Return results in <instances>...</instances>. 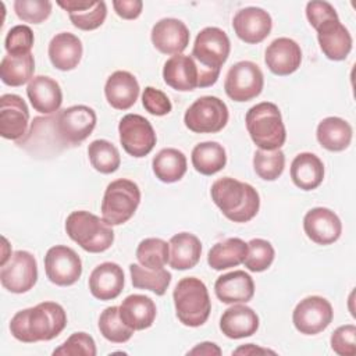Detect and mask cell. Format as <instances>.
<instances>
[{"mask_svg": "<svg viewBox=\"0 0 356 356\" xmlns=\"http://www.w3.org/2000/svg\"><path fill=\"white\" fill-rule=\"evenodd\" d=\"M29 110L25 100L13 93L0 97V135L10 140H19L28 132Z\"/></svg>", "mask_w": 356, "mask_h": 356, "instance_id": "15", "label": "cell"}, {"mask_svg": "<svg viewBox=\"0 0 356 356\" xmlns=\"http://www.w3.org/2000/svg\"><path fill=\"white\" fill-rule=\"evenodd\" d=\"M352 127L339 117H327L317 125V140L330 152H342L352 142Z\"/></svg>", "mask_w": 356, "mask_h": 356, "instance_id": "32", "label": "cell"}, {"mask_svg": "<svg viewBox=\"0 0 356 356\" xmlns=\"http://www.w3.org/2000/svg\"><path fill=\"white\" fill-rule=\"evenodd\" d=\"M189 29L177 18H163L152 28V43L163 54H181L189 44Z\"/></svg>", "mask_w": 356, "mask_h": 356, "instance_id": "18", "label": "cell"}, {"mask_svg": "<svg viewBox=\"0 0 356 356\" xmlns=\"http://www.w3.org/2000/svg\"><path fill=\"white\" fill-rule=\"evenodd\" d=\"M210 195L221 213L234 222H248L259 211L260 197L257 191L231 177L217 179L210 189Z\"/></svg>", "mask_w": 356, "mask_h": 356, "instance_id": "3", "label": "cell"}, {"mask_svg": "<svg viewBox=\"0 0 356 356\" xmlns=\"http://www.w3.org/2000/svg\"><path fill=\"white\" fill-rule=\"evenodd\" d=\"M214 292L216 296L225 305L248 303L254 295V282L248 273L235 270L217 278Z\"/></svg>", "mask_w": 356, "mask_h": 356, "instance_id": "23", "label": "cell"}, {"mask_svg": "<svg viewBox=\"0 0 356 356\" xmlns=\"http://www.w3.org/2000/svg\"><path fill=\"white\" fill-rule=\"evenodd\" d=\"M154 175L165 184L179 181L186 172V157L185 154L174 147L161 149L153 159Z\"/></svg>", "mask_w": 356, "mask_h": 356, "instance_id": "34", "label": "cell"}, {"mask_svg": "<svg viewBox=\"0 0 356 356\" xmlns=\"http://www.w3.org/2000/svg\"><path fill=\"white\" fill-rule=\"evenodd\" d=\"M96 127L93 108L76 104L47 117H36L31 129L17 143L38 154L58 153L81 145Z\"/></svg>", "mask_w": 356, "mask_h": 356, "instance_id": "1", "label": "cell"}, {"mask_svg": "<svg viewBox=\"0 0 356 356\" xmlns=\"http://www.w3.org/2000/svg\"><path fill=\"white\" fill-rule=\"evenodd\" d=\"M291 178L303 191L318 188L324 179V164L313 153H299L291 164Z\"/></svg>", "mask_w": 356, "mask_h": 356, "instance_id": "31", "label": "cell"}, {"mask_svg": "<svg viewBox=\"0 0 356 356\" xmlns=\"http://www.w3.org/2000/svg\"><path fill=\"white\" fill-rule=\"evenodd\" d=\"M140 203L139 186L127 178L110 182L102 200V217L108 225H121L127 222L136 211Z\"/></svg>", "mask_w": 356, "mask_h": 356, "instance_id": "8", "label": "cell"}, {"mask_svg": "<svg viewBox=\"0 0 356 356\" xmlns=\"http://www.w3.org/2000/svg\"><path fill=\"white\" fill-rule=\"evenodd\" d=\"M285 154L281 149L263 150L259 149L253 156V168L264 181H275L284 171Z\"/></svg>", "mask_w": 356, "mask_h": 356, "instance_id": "41", "label": "cell"}, {"mask_svg": "<svg viewBox=\"0 0 356 356\" xmlns=\"http://www.w3.org/2000/svg\"><path fill=\"white\" fill-rule=\"evenodd\" d=\"M67 325V314L56 302H42L35 307L19 310L10 321L13 337L25 343L50 341Z\"/></svg>", "mask_w": 356, "mask_h": 356, "instance_id": "2", "label": "cell"}, {"mask_svg": "<svg viewBox=\"0 0 356 356\" xmlns=\"http://www.w3.org/2000/svg\"><path fill=\"white\" fill-rule=\"evenodd\" d=\"M248 254V243L241 238H228L217 242L207 254V263L213 270L221 271L243 263Z\"/></svg>", "mask_w": 356, "mask_h": 356, "instance_id": "33", "label": "cell"}, {"mask_svg": "<svg viewBox=\"0 0 356 356\" xmlns=\"http://www.w3.org/2000/svg\"><path fill=\"white\" fill-rule=\"evenodd\" d=\"M53 355L63 356H95L96 343L95 339L86 332H74L65 339L57 349L53 350Z\"/></svg>", "mask_w": 356, "mask_h": 356, "instance_id": "45", "label": "cell"}, {"mask_svg": "<svg viewBox=\"0 0 356 356\" xmlns=\"http://www.w3.org/2000/svg\"><path fill=\"white\" fill-rule=\"evenodd\" d=\"M82 42L71 32H60L49 43V58L60 71L74 70L82 58Z\"/></svg>", "mask_w": 356, "mask_h": 356, "instance_id": "28", "label": "cell"}, {"mask_svg": "<svg viewBox=\"0 0 356 356\" xmlns=\"http://www.w3.org/2000/svg\"><path fill=\"white\" fill-rule=\"evenodd\" d=\"M264 86L261 70L253 61H239L234 64L225 76L224 89L234 102H249L257 97Z\"/></svg>", "mask_w": 356, "mask_h": 356, "instance_id": "10", "label": "cell"}, {"mask_svg": "<svg viewBox=\"0 0 356 356\" xmlns=\"http://www.w3.org/2000/svg\"><path fill=\"white\" fill-rule=\"evenodd\" d=\"M136 259L149 270L164 268L170 259V245L160 238H146L136 248Z\"/></svg>", "mask_w": 356, "mask_h": 356, "instance_id": "39", "label": "cell"}, {"mask_svg": "<svg viewBox=\"0 0 356 356\" xmlns=\"http://www.w3.org/2000/svg\"><path fill=\"white\" fill-rule=\"evenodd\" d=\"M51 6L49 0H15L14 11L17 17L25 22L40 24L49 18Z\"/></svg>", "mask_w": 356, "mask_h": 356, "instance_id": "43", "label": "cell"}, {"mask_svg": "<svg viewBox=\"0 0 356 356\" xmlns=\"http://www.w3.org/2000/svg\"><path fill=\"white\" fill-rule=\"evenodd\" d=\"M246 129L256 146L263 150L280 149L286 139L281 111L271 102H261L250 107L245 117Z\"/></svg>", "mask_w": 356, "mask_h": 356, "instance_id": "5", "label": "cell"}, {"mask_svg": "<svg viewBox=\"0 0 356 356\" xmlns=\"http://www.w3.org/2000/svg\"><path fill=\"white\" fill-rule=\"evenodd\" d=\"M120 142L132 157L147 156L156 145V132L152 124L139 114H127L118 124Z\"/></svg>", "mask_w": 356, "mask_h": 356, "instance_id": "11", "label": "cell"}, {"mask_svg": "<svg viewBox=\"0 0 356 356\" xmlns=\"http://www.w3.org/2000/svg\"><path fill=\"white\" fill-rule=\"evenodd\" d=\"M317 40L324 56L332 61H342L352 50L349 31L337 19H327L317 28Z\"/></svg>", "mask_w": 356, "mask_h": 356, "instance_id": "20", "label": "cell"}, {"mask_svg": "<svg viewBox=\"0 0 356 356\" xmlns=\"http://www.w3.org/2000/svg\"><path fill=\"white\" fill-rule=\"evenodd\" d=\"M175 314L186 327L203 325L211 312V302L204 282L196 277H185L172 292Z\"/></svg>", "mask_w": 356, "mask_h": 356, "instance_id": "6", "label": "cell"}, {"mask_svg": "<svg viewBox=\"0 0 356 356\" xmlns=\"http://www.w3.org/2000/svg\"><path fill=\"white\" fill-rule=\"evenodd\" d=\"M163 78L172 89L189 92L199 88V67L192 56L175 54L165 61Z\"/></svg>", "mask_w": 356, "mask_h": 356, "instance_id": "24", "label": "cell"}, {"mask_svg": "<svg viewBox=\"0 0 356 356\" xmlns=\"http://www.w3.org/2000/svg\"><path fill=\"white\" fill-rule=\"evenodd\" d=\"M192 165L203 175H213L227 164V153L218 142H202L192 150Z\"/></svg>", "mask_w": 356, "mask_h": 356, "instance_id": "35", "label": "cell"}, {"mask_svg": "<svg viewBox=\"0 0 356 356\" xmlns=\"http://www.w3.org/2000/svg\"><path fill=\"white\" fill-rule=\"evenodd\" d=\"M168 263L174 270H189L195 267L202 254V243L199 238L189 232H179L171 236Z\"/></svg>", "mask_w": 356, "mask_h": 356, "instance_id": "30", "label": "cell"}, {"mask_svg": "<svg viewBox=\"0 0 356 356\" xmlns=\"http://www.w3.org/2000/svg\"><path fill=\"white\" fill-rule=\"evenodd\" d=\"M232 26L241 40L256 44L270 35L273 19L270 14L260 7H245L234 15Z\"/></svg>", "mask_w": 356, "mask_h": 356, "instance_id": "16", "label": "cell"}, {"mask_svg": "<svg viewBox=\"0 0 356 356\" xmlns=\"http://www.w3.org/2000/svg\"><path fill=\"white\" fill-rule=\"evenodd\" d=\"M88 156L92 167L102 174H111L121 164L118 149L106 139L93 140L88 146Z\"/></svg>", "mask_w": 356, "mask_h": 356, "instance_id": "38", "label": "cell"}, {"mask_svg": "<svg viewBox=\"0 0 356 356\" xmlns=\"http://www.w3.org/2000/svg\"><path fill=\"white\" fill-rule=\"evenodd\" d=\"M264 61L273 74L280 76L289 75L300 67V46L293 39L277 38L267 46Z\"/></svg>", "mask_w": 356, "mask_h": 356, "instance_id": "19", "label": "cell"}, {"mask_svg": "<svg viewBox=\"0 0 356 356\" xmlns=\"http://www.w3.org/2000/svg\"><path fill=\"white\" fill-rule=\"evenodd\" d=\"M331 348L339 356L356 355V327L346 324L338 327L331 335Z\"/></svg>", "mask_w": 356, "mask_h": 356, "instance_id": "46", "label": "cell"}, {"mask_svg": "<svg viewBox=\"0 0 356 356\" xmlns=\"http://www.w3.org/2000/svg\"><path fill=\"white\" fill-rule=\"evenodd\" d=\"M142 104L145 110L153 115H165L171 111L172 104L167 95L153 86H146L142 93Z\"/></svg>", "mask_w": 356, "mask_h": 356, "instance_id": "47", "label": "cell"}, {"mask_svg": "<svg viewBox=\"0 0 356 356\" xmlns=\"http://www.w3.org/2000/svg\"><path fill=\"white\" fill-rule=\"evenodd\" d=\"M124 271L117 263L104 261L89 275V291L99 300L115 299L124 288Z\"/></svg>", "mask_w": 356, "mask_h": 356, "instance_id": "22", "label": "cell"}, {"mask_svg": "<svg viewBox=\"0 0 356 356\" xmlns=\"http://www.w3.org/2000/svg\"><path fill=\"white\" fill-rule=\"evenodd\" d=\"M303 229L309 239L317 245H331L341 236L342 222L327 207H314L303 218Z\"/></svg>", "mask_w": 356, "mask_h": 356, "instance_id": "17", "label": "cell"}, {"mask_svg": "<svg viewBox=\"0 0 356 356\" xmlns=\"http://www.w3.org/2000/svg\"><path fill=\"white\" fill-rule=\"evenodd\" d=\"M254 353H274L273 350L257 348L253 343H248L245 346H241L234 350V355H254Z\"/></svg>", "mask_w": 356, "mask_h": 356, "instance_id": "51", "label": "cell"}, {"mask_svg": "<svg viewBox=\"0 0 356 356\" xmlns=\"http://www.w3.org/2000/svg\"><path fill=\"white\" fill-rule=\"evenodd\" d=\"M113 7L118 17L124 19H135L140 15L143 3L140 0H114Z\"/></svg>", "mask_w": 356, "mask_h": 356, "instance_id": "49", "label": "cell"}, {"mask_svg": "<svg viewBox=\"0 0 356 356\" xmlns=\"http://www.w3.org/2000/svg\"><path fill=\"white\" fill-rule=\"evenodd\" d=\"M274 256V248L268 241L254 238L248 242V254L243 260V264L249 271L261 273L273 264Z\"/></svg>", "mask_w": 356, "mask_h": 356, "instance_id": "42", "label": "cell"}, {"mask_svg": "<svg viewBox=\"0 0 356 356\" xmlns=\"http://www.w3.org/2000/svg\"><path fill=\"white\" fill-rule=\"evenodd\" d=\"M44 271L47 278L58 286L75 284L82 274V261L76 252L64 245L50 248L44 256Z\"/></svg>", "mask_w": 356, "mask_h": 356, "instance_id": "14", "label": "cell"}, {"mask_svg": "<svg viewBox=\"0 0 356 356\" xmlns=\"http://www.w3.org/2000/svg\"><path fill=\"white\" fill-rule=\"evenodd\" d=\"M35 60L32 53L26 56L7 54L0 63V78L8 86H21L33 76Z\"/></svg>", "mask_w": 356, "mask_h": 356, "instance_id": "36", "label": "cell"}, {"mask_svg": "<svg viewBox=\"0 0 356 356\" xmlns=\"http://www.w3.org/2000/svg\"><path fill=\"white\" fill-rule=\"evenodd\" d=\"M259 328V316L246 305L228 307L220 318V330L227 338L241 339L253 335Z\"/></svg>", "mask_w": 356, "mask_h": 356, "instance_id": "27", "label": "cell"}, {"mask_svg": "<svg viewBox=\"0 0 356 356\" xmlns=\"http://www.w3.org/2000/svg\"><path fill=\"white\" fill-rule=\"evenodd\" d=\"M118 309L121 320L134 331L152 327L157 314L154 302L149 296L139 293L127 296Z\"/></svg>", "mask_w": 356, "mask_h": 356, "instance_id": "29", "label": "cell"}, {"mask_svg": "<svg viewBox=\"0 0 356 356\" xmlns=\"http://www.w3.org/2000/svg\"><path fill=\"white\" fill-rule=\"evenodd\" d=\"M100 334L110 342L124 343L131 339L134 330L129 328L120 317V309L110 306L104 309L99 317Z\"/></svg>", "mask_w": 356, "mask_h": 356, "instance_id": "40", "label": "cell"}, {"mask_svg": "<svg viewBox=\"0 0 356 356\" xmlns=\"http://www.w3.org/2000/svg\"><path fill=\"white\" fill-rule=\"evenodd\" d=\"M32 107L44 115L57 113L63 103V92L58 82L46 75L33 76L26 88Z\"/></svg>", "mask_w": 356, "mask_h": 356, "instance_id": "21", "label": "cell"}, {"mask_svg": "<svg viewBox=\"0 0 356 356\" xmlns=\"http://www.w3.org/2000/svg\"><path fill=\"white\" fill-rule=\"evenodd\" d=\"M334 312L331 303L321 296H307L302 299L293 313L295 328L305 335H316L324 331L332 321Z\"/></svg>", "mask_w": 356, "mask_h": 356, "instance_id": "13", "label": "cell"}, {"mask_svg": "<svg viewBox=\"0 0 356 356\" xmlns=\"http://www.w3.org/2000/svg\"><path fill=\"white\" fill-rule=\"evenodd\" d=\"M104 95L111 107L117 110H128L138 100L139 83L131 72L115 71L106 81Z\"/></svg>", "mask_w": 356, "mask_h": 356, "instance_id": "26", "label": "cell"}, {"mask_svg": "<svg viewBox=\"0 0 356 356\" xmlns=\"http://www.w3.org/2000/svg\"><path fill=\"white\" fill-rule=\"evenodd\" d=\"M129 273H131L132 285L135 288L152 291L159 296L165 293V291L171 282V274L164 268L149 270L136 263H131Z\"/></svg>", "mask_w": 356, "mask_h": 356, "instance_id": "37", "label": "cell"}, {"mask_svg": "<svg viewBox=\"0 0 356 356\" xmlns=\"http://www.w3.org/2000/svg\"><path fill=\"white\" fill-rule=\"evenodd\" d=\"M228 107L216 96H202L185 111L186 128L196 134L220 132L228 122Z\"/></svg>", "mask_w": 356, "mask_h": 356, "instance_id": "9", "label": "cell"}, {"mask_svg": "<svg viewBox=\"0 0 356 356\" xmlns=\"http://www.w3.org/2000/svg\"><path fill=\"white\" fill-rule=\"evenodd\" d=\"M33 40V32L28 25H15L7 32L4 47L7 54L26 56L32 53Z\"/></svg>", "mask_w": 356, "mask_h": 356, "instance_id": "44", "label": "cell"}, {"mask_svg": "<svg viewBox=\"0 0 356 356\" xmlns=\"http://www.w3.org/2000/svg\"><path fill=\"white\" fill-rule=\"evenodd\" d=\"M57 4L68 13L74 26L82 31L97 29L107 17V7L103 0H67Z\"/></svg>", "mask_w": 356, "mask_h": 356, "instance_id": "25", "label": "cell"}, {"mask_svg": "<svg viewBox=\"0 0 356 356\" xmlns=\"http://www.w3.org/2000/svg\"><path fill=\"white\" fill-rule=\"evenodd\" d=\"M1 285L13 293H25L38 281V263L26 250L14 252L0 270Z\"/></svg>", "mask_w": 356, "mask_h": 356, "instance_id": "12", "label": "cell"}, {"mask_svg": "<svg viewBox=\"0 0 356 356\" xmlns=\"http://www.w3.org/2000/svg\"><path fill=\"white\" fill-rule=\"evenodd\" d=\"M306 17L310 25L316 29L327 19H337L338 14L328 1H309L306 4Z\"/></svg>", "mask_w": 356, "mask_h": 356, "instance_id": "48", "label": "cell"}, {"mask_svg": "<svg viewBox=\"0 0 356 356\" xmlns=\"http://www.w3.org/2000/svg\"><path fill=\"white\" fill-rule=\"evenodd\" d=\"M231 51L227 33L217 26L202 29L193 43L192 57L199 67V88H207L217 82L222 64Z\"/></svg>", "mask_w": 356, "mask_h": 356, "instance_id": "4", "label": "cell"}, {"mask_svg": "<svg viewBox=\"0 0 356 356\" xmlns=\"http://www.w3.org/2000/svg\"><path fill=\"white\" fill-rule=\"evenodd\" d=\"M188 355H221V349L213 342H202L191 349Z\"/></svg>", "mask_w": 356, "mask_h": 356, "instance_id": "50", "label": "cell"}, {"mask_svg": "<svg viewBox=\"0 0 356 356\" xmlns=\"http://www.w3.org/2000/svg\"><path fill=\"white\" fill-rule=\"evenodd\" d=\"M68 236L89 253H102L114 242V231L103 218L86 211H72L65 220Z\"/></svg>", "mask_w": 356, "mask_h": 356, "instance_id": "7", "label": "cell"}]
</instances>
